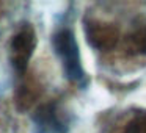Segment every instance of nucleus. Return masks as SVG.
I'll return each instance as SVG.
<instances>
[{
  "label": "nucleus",
  "instance_id": "nucleus-1",
  "mask_svg": "<svg viewBox=\"0 0 146 133\" xmlns=\"http://www.w3.org/2000/svg\"><path fill=\"white\" fill-rule=\"evenodd\" d=\"M52 44H54V50L57 57L60 58L61 67H63L68 80L76 85H83L86 74L82 66V58H80L79 45H77L74 32L68 27H60L54 33Z\"/></svg>",
  "mask_w": 146,
  "mask_h": 133
},
{
  "label": "nucleus",
  "instance_id": "nucleus-2",
  "mask_svg": "<svg viewBox=\"0 0 146 133\" xmlns=\"http://www.w3.org/2000/svg\"><path fill=\"white\" fill-rule=\"evenodd\" d=\"M36 47V32L30 24H22L13 35L10 44V60L21 77L27 74L29 63Z\"/></svg>",
  "mask_w": 146,
  "mask_h": 133
},
{
  "label": "nucleus",
  "instance_id": "nucleus-3",
  "mask_svg": "<svg viewBox=\"0 0 146 133\" xmlns=\"http://www.w3.org/2000/svg\"><path fill=\"white\" fill-rule=\"evenodd\" d=\"M33 124L36 133H68L69 114L60 102L49 100L36 108Z\"/></svg>",
  "mask_w": 146,
  "mask_h": 133
},
{
  "label": "nucleus",
  "instance_id": "nucleus-4",
  "mask_svg": "<svg viewBox=\"0 0 146 133\" xmlns=\"http://www.w3.org/2000/svg\"><path fill=\"white\" fill-rule=\"evenodd\" d=\"M86 41L90 42L93 49L99 52H110L119 42V30L116 25L110 22H105L98 17H86L83 20Z\"/></svg>",
  "mask_w": 146,
  "mask_h": 133
},
{
  "label": "nucleus",
  "instance_id": "nucleus-5",
  "mask_svg": "<svg viewBox=\"0 0 146 133\" xmlns=\"http://www.w3.org/2000/svg\"><path fill=\"white\" fill-rule=\"evenodd\" d=\"M123 49L132 58L146 57V16H140L132 22V27L124 35Z\"/></svg>",
  "mask_w": 146,
  "mask_h": 133
},
{
  "label": "nucleus",
  "instance_id": "nucleus-6",
  "mask_svg": "<svg viewBox=\"0 0 146 133\" xmlns=\"http://www.w3.org/2000/svg\"><path fill=\"white\" fill-rule=\"evenodd\" d=\"M105 133H146V110L123 113L107 127Z\"/></svg>",
  "mask_w": 146,
  "mask_h": 133
},
{
  "label": "nucleus",
  "instance_id": "nucleus-7",
  "mask_svg": "<svg viewBox=\"0 0 146 133\" xmlns=\"http://www.w3.org/2000/svg\"><path fill=\"white\" fill-rule=\"evenodd\" d=\"M42 94V85L36 77L33 75H22L19 88L16 91V105L21 111H27L38 102Z\"/></svg>",
  "mask_w": 146,
  "mask_h": 133
}]
</instances>
